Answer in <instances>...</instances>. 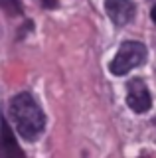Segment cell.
Segmentation results:
<instances>
[{
    "mask_svg": "<svg viewBox=\"0 0 156 158\" xmlns=\"http://www.w3.org/2000/svg\"><path fill=\"white\" fill-rule=\"evenodd\" d=\"M10 115L14 121V127L18 128L20 136L26 140H36L43 132L46 117H43L40 105L34 101L30 93H20L10 103Z\"/></svg>",
    "mask_w": 156,
    "mask_h": 158,
    "instance_id": "obj_1",
    "label": "cell"
},
{
    "mask_svg": "<svg viewBox=\"0 0 156 158\" xmlns=\"http://www.w3.org/2000/svg\"><path fill=\"white\" fill-rule=\"evenodd\" d=\"M144 59H146L144 44H140V42H125L123 46L119 48L117 56L113 57L109 69H111V73H115V75H126L130 69H134L136 65L144 63Z\"/></svg>",
    "mask_w": 156,
    "mask_h": 158,
    "instance_id": "obj_2",
    "label": "cell"
},
{
    "mask_svg": "<svg viewBox=\"0 0 156 158\" xmlns=\"http://www.w3.org/2000/svg\"><path fill=\"white\" fill-rule=\"evenodd\" d=\"M126 103L134 113H146L152 107L148 87L144 85L142 79H130L126 83Z\"/></svg>",
    "mask_w": 156,
    "mask_h": 158,
    "instance_id": "obj_3",
    "label": "cell"
},
{
    "mask_svg": "<svg viewBox=\"0 0 156 158\" xmlns=\"http://www.w3.org/2000/svg\"><path fill=\"white\" fill-rule=\"evenodd\" d=\"M105 10L117 26H125L134 18L136 6L130 0H105Z\"/></svg>",
    "mask_w": 156,
    "mask_h": 158,
    "instance_id": "obj_4",
    "label": "cell"
},
{
    "mask_svg": "<svg viewBox=\"0 0 156 158\" xmlns=\"http://www.w3.org/2000/svg\"><path fill=\"white\" fill-rule=\"evenodd\" d=\"M0 156H22V150L16 144L12 128L4 118H0Z\"/></svg>",
    "mask_w": 156,
    "mask_h": 158,
    "instance_id": "obj_5",
    "label": "cell"
},
{
    "mask_svg": "<svg viewBox=\"0 0 156 158\" xmlns=\"http://www.w3.org/2000/svg\"><path fill=\"white\" fill-rule=\"evenodd\" d=\"M42 4H43V6H47V8H55L57 0H42Z\"/></svg>",
    "mask_w": 156,
    "mask_h": 158,
    "instance_id": "obj_6",
    "label": "cell"
},
{
    "mask_svg": "<svg viewBox=\"0 0 156 158\" xmlns=\"http://www.w3.org/2000/svg\"><path fill=\"white\" fill-rule=\"evenodd\" d=\"M150 16H152V22L156 24V6L152 8V12H150Z\"/></svg>",
    "mask_w": 156,
    "mask_h": 158,
    "instance_id": "obj_7",
    "label": "cell"
}]
</instances>
